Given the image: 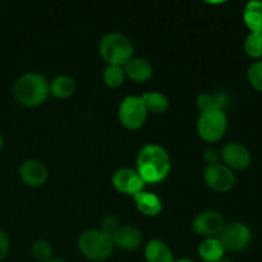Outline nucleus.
Returning <instances> with one entry per match:
<instances>
[{
    "label": "nucleus",
    "mask_w": 262,
    "mask_h": 262,
    "mask_svg": "<svg viewBox=\"0 0 262 262\" xmlns=\"http://www.w3.org/2000/svg\"><path fill=\"white\" fill-rule=\"evenodd\" d=\"M136 170L145 183H159L169 176L171 160L168 151L160 145L148 143L143 146L136 159Z\"/></svg>",
    "instance_id": "nucleus-1"
},
{
    "label": "nucleus",
    "mask_w": 262,
    "mask_h": 262,
    "mask_svg": "<svg viewBox=\"0 0 262 262\" xmlns=\"http://www.w3.org/2000/svg\"><path fill=\"white\" fill-rule=\"evenodd\" d=\"M13 95L17 102L27 107L42 105L50 95V83L46 77L40 73H26L15 81Z\"/></svg>",
    "instance_id": "nucleus-2"
},
{
    "label": "nucleus",
    "mask_w": 262,
    "mask_h": 262,
    "mask_svg": "<svg viewBox=\"0 0 262 262\" xmlns=\"http://www.w3.org/2000/svg\"><path fill=\"white\" fill-rule=\"evenodd\" d=\"M100 55L107 63V66L123 67L133 58L132 42L127 36L119 32L106 33L100 41Z\"/></svg>",
    "instance_id": "nucleus-3"
},
{
    "label": "nucleus",
    "mask_w": 262,
    "mask_h": 262,
    "mask_svg": "<svg viewBox=\"0 0 262 262\" xmlns=\"http://www.w3.org/2000/svg\"><path fill=\"white\" fill-rule=\"evenodd\" d=\"M112 235L102 230H86L78 238V250L90 261H105L114 251Z\"/></svg>",
    "instance_id": "nucleus-4"
},
{
    "label": "nucleus",
    "mask_w": 262,
    "mask_h": 262,
    "mask_svg": "<svg viewBox=\"0 0 262 262\" xmlns=\"http://www.w3.org/2000/svg\"><path fill=\"white\" fill-rule=\"evenodd\" d=\"M227 129L228 117L224 110L202 112L197 119V133L205 142H217L224 137Z\"/></svg>",
    "instance_id": "nucleus-5"
},
{
    "label": "nucleus",
    "mask_w": 262,
    "mask_h": 262,
    "mask_svg": "<svg viewBox=\"0 0 262 262\" xmlns=\"http://www.w3.org/2000/svg\"><path fill=\"white\" fill-rule=\"evenodd\" d=\"M118 118L120 124L129 130H137L145 124L147 110L141 96H127L119 105Z\"/></svg>",
    "instance_id": "nucleus-6"
},
{
    "label": "nucleus",
    "mask_w": 262,
    "mask_h": 262,
    "mask_svg": "<svg viewBox=\"0 0 262 262\" xmlns=\"http://www.w3.org/2000/svg\"><path fill=\"white\" fill-rule=\"evenodd\" d=\"M219 239L222 241L225 251L229 252H241L246 250L252 239V232L245 223L234 222L225 224L224 229L220 233Z\"/></svg>",
    "instance_id": "nucleus-7"
},
{
    "label": "nucleus",
    "mask_w": 262,
    "mask_h": 262,
    "mask_svg": "<svg viewBox=\"0 0 262 262\" xmlns=\"http://www.w3.org/2000/svg\"><path fill=\"white\" fill-rule=\"evenodd\" d=\"M204 179L212 191L220 193L232 191L237 183L234 171L222 163L207 165L204 171Z\"/></svg>",
    "instance_id": "nucleus-8"
},
{
    "label": "nucleus",
    "mask_w": 262,
    "mask_h": 262,
    "mask_svg": "<svg viewBox=\"0 0 262 262\" xmlns=\"http://www.w3.org/2000/svg\"><path fill=\"white\" fill-rule=\"evenodd\" d=\"M224 227V217L220 212L215 211V210H206V211L200 212L192 223L193 232L204 238H212L220 235Z\"/></svg>",
    "instance_id": "nucleus-9"
},
{
    "label": "nucleus",
    "mask_w": 262,
    "mask_h": 262,
    "mask_svg": "<svg viewBox=\"0 0 262 262\" xmlns=\"http://www.w3.org/2000/svg\"><path fill=\"white\" fill-rule=\"evenodd\" d=\"M220 158L224 165L234 170H246L252 163V155L246 145L241 142H229L220 151Z\"/></svg>",
    "instance_id": "nucleus-10"
},
{
    "label": "nucleus",
    "mask_w": 262,
    "mask_h": 262,
    "mask_svg": "<svg viewBox=\"0 0 262 262\" xmlns=\"http://www.w3.org/2000/svg\"><path fill=\"white\" fill-rule=\"evenodd\" d=\"M112 183L118 192L128 196H136L145 189V182L136 169H118L112 177Z\"/></svg>",
    "instance_id": "nucleus-11"
},
{
    "label": "nucleus",
    "mask_w": 262,
    "mask_h": 262,
    "mask_svg": "<svg viewBox=\"0 0 262 262\" xmlns=\"http://www.w3.org/2000/svg\"><path fill=\"white\" fill-rule=\"evenodd\" d=\"M20 179L23 183L28 187H37L43 186L49 178V170L45 164L38 160H26L18 168Z\"/></svg>",
    "instance_id": "nucleus-12"
},
{
    "label": "nucleus",
    "mask_w": 262,
    "mask_h": 262,
    "mask_svg": "<svg viewBox=\"0 0 262 262\" xmlns=\"http://www.w3.org/2000/svg\"><path fill=\"white\" fill-rule=\"evenodd\" d=\"M114 246L124 251H135L142 243V233L133 225H122L112 234Z\"/></svg>",
    "instance_id": "nucleus-13"
},
{
    "label": "nucleus",
    "mask_w": 262,
    "mask_h": 262,
    "mask_svg": "<svg viewBox=\"0 0 262 262\" xmlns=\"http://www.w3.org/2000/svg\"><path fill=\"white\" fill-rule=\"evenodd\" d=\"M123 69H124L125 78H129L136 83H143L148 81L154 73L150 61L143 58H132L125 66H123Z\"/></svg>",
    "instance_id": "nucleus-14"
},
{
    "label": "nucleus",
    "mask_w": 262,
    "mask_h": 262,
    "mask_svg": "<svg viewBox=\"0 0 262 262\" xmlns=\"http://www.w3.org/2000/svg\"><path fill=\"white\" fill-rule=\"evenodd\" d=\"M135 200L136 207L141 214L146 215V216H156L163 210V202L161 200L156 196L155 193L151 192H140L136 196H133Z\"/></svg>",
    "instance_id": "nucleus-15"
},
{
    "label": "nucleus",
    "mask_w": 262,
    "mask_h": 262,
    "mask_svg": "<svg viewBox=\"0 0 262 262\" xmlns=\"http://www.w3.org/2000/svg\"><path fill=\"white\" fill-rule=\"evenodd\" d=\"M225 248L217 237L204 238L199 245V256L205 262H219L223 260Z\"/></svg>",
    "instance_id": "nucleus-16"
},
{
    "label": "nucleus",
    "mask_w": 262,
    "mask_h": 262,
    "mask_svg": "<svg viewBox=\"0 0 262 262\" xmlns=\"http://www.w3.org/2000/svg\"><path fill=\"white\" fill-rule=\"evenodd\" d=\"M145 258L147 262H174L173 251L160 239H152L146 245Z\"/></svg>",
    "instance_id": "nucleus-17"
},
{
    "label": "nucleus",
    "mask_w": 262,
    "mask_h": 262,
    "mask_svg": "<svg viewBox=\"0 0 262 262\" xmlns=\"http://www.w3.org/2000/svg\"><path fill=\"white\" fill-rule=\"evenodd\" d=\"M243 20L251 32L262 33V2L252 0L245 5Z\"/></svg>",
    "instance_id": "nucleus-18"
},
{
    "label": "nucleus",
    "mask_w": 262,
    "mask_h": 262,
    "mask_svg": "<svg viewBox=\"0 0 262 262\" xmlns=\"http://www.w3.org/2000/svg\"><path fill=\"white\" fill-rule=\"evenodd\" d=\"M76 91V81L71 76L61 74L50 82V94L58 99H68Z\"/></svg>",
    "instance_id": "nucleus-19"
},
{
    "label": "nucleus",
    "mask_w": 262,
    "mask_h": 262,
    "mask_svg": "<svg viewBox=\"0 0 262 262\" xmlns=\"http://www.w3.org/2000/svg\"><path fill=\"white\" fill-rule=\"evenodd\" d=\"M229 104V99L225 94H200L196 99V105L202 112L207 110H224Z\"/></svg>",
    "instance_id": "nucleus-20"
},
{
    "label": "nucleus",
    "mask_w": 262,
    "mask_h": 262,
    "mask_svg": "<svg viewBox=\"0 0 262 262\" xmlns=\"http://www.w3.org/2000/svg\"><path fill=\"white\" fill-rule=\"evenodd\" d=\"M141 97H142L147 113L151 112L154 114H161L169 107V99L159 91L146 92Z\"/></svg>",
    "instance_id": "nucleus-21"
},
{
    "label": "nucleus",
    "mask_w": 262,
    "mask_h": 262,
    "mask_svg": "<svg viewBox=\"0 0 262 262\" xmlns=\"http://www.w3.org/2000/svg\"><path fill=\"white\" fill-rule=\"evenodd\" d=\"M105 84L110 89H118L122 86L125 81V73L123 67L119 66H107L102 74Z\"/></svg>",
    "instance_id": "nucleus-22"
},
{
    "label": "nucleus",
    "mask_w": 262,
    "mask_h": 262,
    "mask_svg": "<svg viewBox=\"0 0 262 262\" xmlns=\"http://www.w3.org/2000/svg\"><path fill=\"white\" fill-rule=\"evenodd\" d=\"M246 54L252 59L262 58V33L250 32L246 37L245 43H243Z\"/></svg>",
    "instance_id": "nucleus-23"
},
{
    "label": "nucleus",
    "mask_w": 262,
    "mask_h": 262,
    "mask_svg": "<svg viewBox=\"0 0 262 262\" xmlns=\"http://www.w3.org/2000/svg\"><path fill=\"white\" fill-rule=\"evenodd\" d=\"M33 258L38 262H48L50 258H53V247L46 241L40 239L36 241L31 248Z\"/></svg>",
    "instance_id": "nucleus-24"
},
{
    "label": "nucleus",
    "mask_w": 262,
    "mask_h": 262,
    "mask_svg": "<svg viewBox=\"0 0 262 262\" xmlns=\"http://www.w3.org/2000/svg\"><path fill=\"white\" fill-rule=\"evenodd\" d=\"M247 78L251 86L262 92V59L255 61L247 71Z\"/></svg>",
    "instance_id": "nucleus-25"
},
{
    "label": "nucleus",
    "mask_w": 262,
    "mask_h": 262,
    "mask_svg": "<svg viewBox=\"0 0 262 262\" xmlns=\"http://www.w3.org/2000/svg\"><path fill=\"white\" fill-rule=\"evenodd\" d=\"M101 225H102V232L107 233V234L112 235L118 228L120 227L119 223H118V219L114 216V215H106L104 219L101 220Z\"/></svg>",
    "instance_id": "nucleus-26"
},
{
    "label": "nucleus",
    "mask_w": 262,
    "mask_h": 262,
    "mask_svg": "<svg viewBox=\"0 0 262 262\" xmlns=\"http://www.w3.org/2000/svg\"><path fill=\"white\" fill-rule=\"evenodd\" d=\"M10 251V241L5 232L0 230V262H3L9 255Z\"/></svg>",
    "instance_id": "nucleus-27"
},
{
    "label": "nucleus",
    "mask_w": 262,
    "mask_h": 262,
    "mask_svg": "<svg viewBox=\"0 0 262 262\" xmlns=\"http://www.w3.org/2000/svg\"><path fill=\"white\" fill-rule=\"evenodd\" d=\"M220 159V151L215 147H207L204 151V160L206 161L207 165H211V164L219 163Z\"/></svg>",
    "instance_id": "nucleus-28"
},
{
    "label": "nucleus",
    "mask_w": 262,
    "mask_h": 262,
    "mask_svg": "<svg viewBox=\"0 0 262 262\" xmlns=\"http://www.w3.org/2000/svg\"><path fill=\"white\" fill-rule=\"evenodd\" d=\"M174 262H194V261L191 260V258L183 257V258H178V260H174Z\"/></svg>",
    "instance_id": "nucleus-29"
},
{
    "label": "nucleus",
    "mask_w": 262,
    "mask_h": 262,
    "mask_svg": "<svg viewBox=\"0 0 262 262\" xmlns=\"http://www.w3.org/2000/svg\"><path fill=\"white\" fill-rule=\"evenodd\" d=\"M48 262H66V261L60 257H53V258H50Z\"/></svg>",
    "instance_id": "nucleus-30"
},
{
    "label": "nucleus",
    "mask_w": 262,
    "mask_h": 262,
    "mask_svg": "<svg viewBox=\"0 0 262 262\" xmlns=\"http://www.w3.org/2000/svg\"><path fill=\"white\" fill-rule=\"evenodd\" d=\"M3 143H4V140H3V136L0 135V150L3 148Z\"/></svg>",
    "instance_id": "nucleus-31"
},
{
    "label": "nucleus",
    "mask_w": 262,
    "mask_h": 262,
    "mask_svg": "<svg viewBox=\"0 0 262 262\" xmlns=\"http://www.w3.org/2000/svg\"><path fill=\"white\" fill-rule=\"evenodd\" d=\"M219 262H232V261H229V260H222V261H219Z\"/></svg>",
    "instance_id": "nucleus-32"
}]
</instances>
